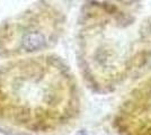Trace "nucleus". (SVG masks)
Segmentation results:
<instances>
[{
  "mask_svg": "<svg viewBox=\"0 0 151 135\" xmlns=\"http://www.w3.org/2000/svg\"><path fill=\"white\" fill-rule=\"evenodd\" d=\"M75 87L53 56L13 59L0 65V125L28 133L53 132L75 110Z\"/></svg>",
  "mask_w": 151,
  "mask_h": 135,
  "instance_id": "f257e3e1",
  "label": "nucleus"
},
{
  "mask_svg": "<svg viewBox=\"0 0 151 135\" xmlns=\"http://www.w3.org/2000/svg\"><path fill=\"white\" fill-rule=\"evenodd\" d=\"M60 24L59 14L51 6L33 5L0 26V58H26L47 50Z\"/></svg>",
  "mask_w": 151,
  "mask_h": 135,
  "instance_id": "f03ea898",
  "label": "nucleus"
},
{
  "mask_svg": "<svg viewBox=\"0 0 151 135\" xmlns=\"http://www.w3.org/2000/svg\"><path fill=\"white\" fill-rule=\"evenodd\" d=\"M143 95H145V96L141 97V99H140V101H141V104H140V113H133V115H139L140 118L145 115L148 116L149 122L145 123V125L141 129H145V131L149 129V131H151V88L148 90V92H145Z\"/></svg>",
  "mask_w": 151,
  "mask_h": 135,
  "instance_id": "7ed1b4c3",
  "label": "nucleus"
}]
</instances>
